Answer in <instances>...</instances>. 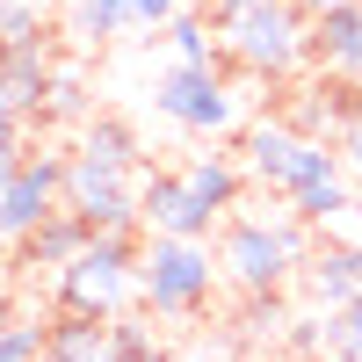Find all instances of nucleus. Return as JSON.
Returning <instances> with one entry per match:
<instances>
[{
	"instance_id": "1",
	"label": "nucleus",
	"mask_w": 362,
	"mask_h": 362,
	"mask_svg": "<svg viewBox=\"0 0 362 362\" xmlns=\"http://www.w3.org/2000/svg\"><path fill=\"white\" fill-rule=\"evenodd\" d=\"M319 254V225L312 218H297V210H247L239 203L232 218L218 225V268H225V283L232 290H247V297H268V290H283L290 276H305V261Z\"/></svg>"
},
{
	"instance_id": "2",
	"label": "nucleus",
	"mask_w": 362,
	"mask_h": 362,
	"mask_svg": "<svg viewBox=\"0 0 362 362\" xmlns=\"http://www.w3.org/2000/svg\"><path fill=\"white\" fill-rule=\"evenodd\" d=\"M210 15L225 58L247 80H290L297 66H312V15L297 0H210Z\"/></svg>"
},
{
	"instance_id": "3",
	"label": "nucleus",
	"mask_w": 362,
	"mask_h": 362,
	"mask_svg": "<svg viewBox=\"0 0 362 362\" xmlns=\"http://www.w3.org/2000/svg\"><path fill=\"white\" fill-rule=\"evenodd\" d=\"M225 268H218V247L210 239H174V232H145L138 247V305L153 319H196L210 312Z\"/></svg>"
},
{
	"instance_id": "4",
	"label": "nucleus",
	"mask_w": 362,
	"mask_h": 362,
	"mask_svg": "<svg viewBox=\"0 0 362 362\" xmlns=\"http://www.w3.org/2000/svg\"><path fill=\"white\" fill-rule=\"evenodd\" d=\"M138 247L145 232H87V247L51 276L58 305L66 312H95V319H116L138 305Z\"/></svg>"
},
{
	"instance_id": "5",
	"label": "nucleus",
	"mask_w": 362,
	"mask_h": 362,
	"mask_svg": "<svg viewBox=\"0 0 362 362\" xmlns=\"http://www.w3.org/2000/svg\"><path fill=\"white\" fill-rule=\"evenodd\" d=\"M153 109L167 116L174 131L189 138H232L239 124H247V109H239V95L225 87V66H167L153 80Z\"/></svg>"
},
{
	"instance_id": "6",
	"label": "nucleus",
	"mask_w": 362,
	"mask_h": 362,
	"mask_svg": "<svg viewBox=\"0 0 362 362\" xmlns=\"http://www.w3.org/2000/svg\"><path fill=\"white\" fill-rule=\"evenodd\" d=\"M66 210H80L87 232H145V167H102L73 153Z\"/></svg>"
},
{
	"instance_id": "7",
	"label": "nucleus",
	"mask_w": 362,
	"mask_h": 362,
	"mask_svg": "<svg viewBox=\"0 0 362 362\" xmlns=\"http://www.w3.org/2000/svg\"><path fill=\"white\" fill-rule=\"evenodd\" d=\"M283 203L297 210V218H312V225L341 218V210L355 203V174H348V160H341V145H334V138H305V160H297Z\"/></svg>"
},
{
	"instance_id": "8",
	"label": "nucleus",
	"mask_w": 362,
	"mask_h": 362,
	"mask_svg": "<svg viewBox=\"0 0 362 362\" xmlns=\"http://www.w3.org/2000/svg\"><path fill=\"white\" fill-rule=\"evenodd\" d=\"M225 218L210 210L181 167H153L145 174V232H174V239H210Z\"/></svg>"
},
{
	"instance_id": "9",
	"label": "nucleus",
	"mask_w": 362,
	"mask_h": 362,
	"mask_svg": "<svg viewBox=\"0 0 362 362\" xmlns=\"http://www.w3.org/2000/svg\"><path fill=\"white\" fill-rule=\"evenodd\" d=\"M305 138L312 131H297L290 116H254L247 124V174H254V189H268V196H283L290 189V174H297V160H305Z\"/></svg>"
},
{
	"instance_id": "10",
	"label": "nucleus",
	"mask_w": 362,
	"mask_h": 362,
	"mask_svg": "<svg viewBox=\"0 0 362 362\" xmlns=\"http://www.w3.org/2000/svg\"><path fill=\"white\" fill-rule=\"evenodd\" d=\"M312 66L334 80H362V0L312 22Z\"/></svg>"
},
{
	"instance_id": "11",
	"label": "nucleus",
	"mask_w": 362,
	"mask_h": 362,
	"mask_svg": "<svg viewBox=\"0 0 362 362\" xmlns=\"http://www.w3.org/2000/svg\"><path fill=\"white\" fill-rule=\"evenodd\" d=\"M181 174H189V189L218 210V218H232V210L247 203V189H254V174H247V160H239V153H189V160H181Z\"/></svg>"
},
{
	"instance_id": "12",
	"label": "nucleus",
	"mask_w": 362,
	"mask_h": 362,
	"mask_svg": "<svg viewBox=\"0 0 362 362\" xmlns=\"http://www.w3.org/2000/svg\"><path fill=\"white\" fill-rule=\"evenodd\" d=\"M80 247H87V218H80V210H51V218L29 232L8 261H15V268H44V276H58V268H66Z\"/></svg>"
},
{
	"instance_id": "13",
	"label": "nucleus",
	"mask_w": 362,
	"mask_h": 362,
	"mask_svg": "<svg viewBox=\"0 0 362 362\" xmlns=\"http://www.w3.org/2000/svg\"><path fill=\"white\" fill-rule=\"evenodd\" d=\"M51 362H116V334L95 312H51Z\"/></svg>"
},
{
	"instance_id": "14",
	"label": "nucleus",
	"mask_w": 362,
	"mask_h": 362,
	"mask_svg": "<svg viewBox=\"0 0 362 362\" xmlns=\"http://www.w3.org/2000/svg\"><path fill=\"white\" fill-rule=\"evenodd\" d=\"M87 116H95V102H87V73L73 66V58H58L44 102H37V131H80Z\"/></svg>"
},
{
	"instance_id": "15",
	"label": "nucleus",
	"mask_w": 362,
	"mask_h": 362,
	"mask_svg": "<svg viewBox=\"0 0 362 362\" xmlns=\"http://www.w3.org/2000/svg\"><path fill=\"white\" fill-rule=\"evenodd\" d=\"M160 44L174 51V66H225V37H218V15H203V8H181V15L160 29Z\"/></svg>"
},
{
	"instance_id": "16",
	"label": "nucleus",
	"mask_w": 362,
	"mask_h": 362,
	"mask_svg": "<svg viewBox=\"0 0 362 362\" xmlns=\"http://www.w3.org/2000/svg\"><path fill=\"white\" fill-rule=\"evenodd\" d=\"M73 153L102 160V167H145L138 160V131L124 124V116H87V124L73 131Z\"/></svg>"
},
{
	"instance_id": "17",
	"label": "nucleus",
	"mask_w": 362,
	"mask_h": 362,
	"mask_svg": "<svg viewBox=\"0 0 362 362\" xmlns=\"http://www.w3.org/2000/svg\"><path fill=\"white\" fill-rule=\"evenodd\" d=\"M0 362H51V319L15 305V319L0 326Z\"/></svg>"
},
{
	"instance_id": "18",
	"label": "nucleus",
	"mask_w": 362,
	"mask_h": 362,
	"mask_svg": "<svg viewBox=\"0 0 362 362\" xmlns=\"http://www.w3.org/2000/svg\"><path fill=\"white\" fill-rule=\"evenodd\" d=\"M109 334H116V362H167V348H160V334H153L145 312H116Z\"/></svg>"
},
{
	"instance_id": "19",
	"label": "nucleus",
	"mask_w": 362,
	"mask_h": 362,
	"mask_svg": "<svg viewBox=\"0 0 362 362\" xmlns=\"http://www.w3.org/2000/svg\"><path fill=\"white\" fill-rule=\"evenodd\" d=\"M73 29L87 44H109L131 29V0H73Z\"/></svg>"
},
{
	"instance_id": "20",
	"label": "nucleus",
	"mask_w": 362,
	"mask_h": 362,
	"mask_svg": "<svg viewBox=\"0 0 362 362\" xmlns=\"http://www.w3.org/2000/svg\"><path fill=\"white\" fill-rule=\"evenodd\" d=\"M326 362H362V305L326 312Z\"/></svg>"
},
{
	"instance_id": "21",
	"label": "nucleus",
	"mask_w": 362,
	"mask_h": 362,
	"mask_svg": "<svg viewBox=\"0 0 362 362\" xmlns=\"http://www.w3.org/2000/svg\"><path fill=\"white\" fill-rule=\"evenodd\" d=\"M0 37H51L44 0H0Z\"/></svg>"
},
{
	"instance_id": "22",
	"label": "nucleus",
	"mask_w": 362,
	"mask_h": 362,
	"mask_svg": "<svg viewBox=\"0 0 362 362\" xmlns=\"http://www.w3.org/2000/svg\"><path fill=\"white\" fill-rule=\"evenodd\" d=\"M181 8H189V0H131V29H153V37H160Z\"/></svg>"
},
{
	"instance_id": "23",
	"label": "nucleus",
	"mask_w": 362,
	"mask_h": 362,
	"mask_svg": "<svg viewBox=\"0 0 362 362\" xmlns=\"http://www.w3.org/2000/svg\"><path fill=\"white\" fill-rule=\"evenodd\" d=\"M334 145H341V160H348V174H355V189H362V116H355V124H348V131H341Z\"/></svg>"
},
{
	"instance_id": "24",
	"label": "nucleus",
	"mask_w": 362,
	"mask_h": 362,
	"mask_svg": "<svg viewBox=\"0 0 362 362\" xmlns=\"http://www.w3.org/2000/svg\"><path fill=\"white\" fill-rule=\"evenodd\" d=\"M15 305H22V290H15V261H0V326L15 319Z\"/></svg>"
},
{
	"instance_id": "25",
	"label": "nucleus",
	"mask_w": 362,
	"mask_h": 362,
	"mask_svg": "<svg viewBox=\"0 0 362 362\" xmlns=\"http://www.w3.org/2000/svg\"><path fill=\"white\" fill-rule=\"evenodd\" d=\"M297 8H305V15L319 22V15H334V8H348V0H297Z\"/></svg>"
}]
</instances>
